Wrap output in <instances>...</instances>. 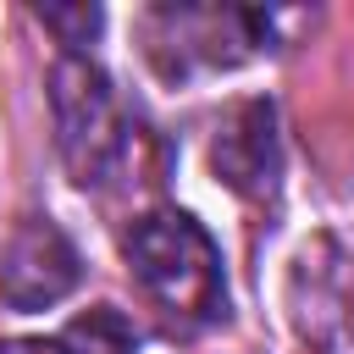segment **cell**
Segmentation results:
<instances>
[{
    "label": "cell",
    "instance_id": "6da1fadb",
    "mask_svg": "<svg viewBox=\"0 0 354 354\" xmlns=\"http://www.w3.org/2000/svg\"><path fill=\"white\" fill-rule=\"evenodd\" d=\"M122 260H127L133 282L144 288V299L177 332H199V326L227 315L221 254H216L210 232L194 216H183V210L138 216L127 227V238H122Z\"/></svg>",
    "mask_w": 354,
    "mask_h": 354
},
{
    "label": "cell",
    "instance_id": "7a4b0ae2",
    "mask_svg": "<svg viewBox=\"0 0 354 354\" xmlns=\"http://www.w3.org/2000/svg\"><path fill=\"white\" fill-rule=\"evenodd\" d=\"M50 105H55V138H61V160L72 183L83 188L111 183L133 144L111 77L88 55H61L50 72Z\"/></svg>",
    "mask_w": 354,
    "mask_h": 354
},
{
    "label": "cell",
    "instance_id": "3957f363",
    "mask_svg": "<svg viewBox=\"0 0 354 354\" xmlns=\"http://www.w3.org/2000/svg\"><path fill=\"white\" fill-rule=\"evenodd\" d=\"M266 39H271V17L266 11H249V6H155L144 17L149 61L166 77L238 66Z\"/></svg>",
    "mask_w": 354,
    "mask_h": 354
},
{
    "label": "cell",
    "instance_id": "277c9868",
    "mask_svg": "<svg viewBox=\"0 0 354 354\" xmlns=\"http://www.w3.org/2000/svg\"><path fill=\"white\" fill-rule=\"evenodd\" d=\"M77 277H83L77 249L50 216H28L0 249V299L22 315L61 304L77 288Z\"/></svg>",
    "mask_w": 354,
    "mask_h": 354
},
{
    "label": "cell",
    "instance_id": "5b68a950",
    "mask_svg": "<svg viewBox=\"0 0 354 354\" xmlns=\"http://www.w3.org/2000/svg\"><path fill=\"white\" fill-rule=\"evenodd\" d=\"M210 166L227 188H238L249 199H266L277 188V111L266 100H243L216 127Z\"/></svg>",
    "mask_w": 354,
    "mask_h": 354
},
{
    "label": "cell",
    "instance_id": "8992f818",
    "mask_svg": "<svg viewBox=\"0 0 354 354\" xmlns=\"http://www.w3.org/2000/svg\"><path fill=\"white\" fill-rule=\"evenodd\" d=\"M61 348L66 354H138V337H133V326L116 310H88L83 321L66 326Z\"/></svg>",
    "mask_w": 354,
    "mask_h": 354
},
{
    "label": "cell",
    "instance_id": "52a82bcc",
    "mask_svg": "<svg viewBox=\"0 0 354 354\" xmlns=\"http://www.w3.org/2000/svg\"><path fill=\"white\" fill-rule=\"evenodd\" d=\"M39 17H44V28H55L61 33V44H66V55H83V44L100 33V6H39Z\"/></svg>",
    "mask_w": 354,
    "mask_h": 354
},
{
    "label": "cell",
    "instance_id": "ba28073f",
    "mask_svg": "<svg viewBox=\"0 0 354 354\" xmlns=\"http://www.w3.org/2000/svg\"><path fill=\"white\" fill-rule=\"evenodd\" d=\"M0 354H66V348L50 337H11V343H0Z\"/></svg>",
    "mask_w": 354,
    "mask_h": 354
}]
</instances>
